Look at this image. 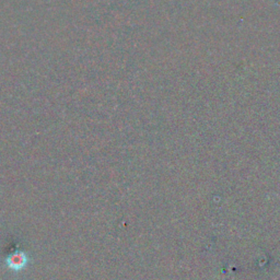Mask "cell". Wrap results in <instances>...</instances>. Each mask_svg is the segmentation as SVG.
I'll return each mask as SVG.
<instances>
[{
    "instance_id": "obj_1",
    "label": "cell",
    "mask_w": 280,
    "mask_h": 280,
    "mask_svg": "<svg viewBox=\"0 0 280 280\" xmlns=\"http://www.w3.org/2000/svg\"><path fill=\"white\" fill-rule=\"evenodd\" d=\"M29 263L28 255L23 251H15L6 258V265L9 269L14 271H20L25 269Z\"/></svg>"
}]
</instances>
